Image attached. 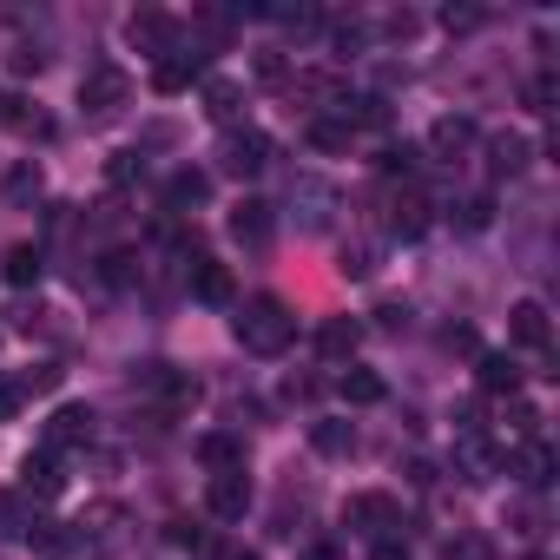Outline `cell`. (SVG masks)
<instances>
[{"label": "cell", "mask_w": 560, "mask_h": 560, "mask_svg": "<svg viewBox=\"0 0 560 560\" xmlns=\"http://www.w3.org/2000/svg\"><path fill=\"white\" fill-rule=\"evenodd\" d=\"M298 560H350V553H343V547H330V540H317V547H304Z\"/></svg>", "instance_id": "7bdbcfd3"}, {"label": "cell", "mask_w": 560, "mask_h": 560, "mask_svg": "<svg viewBox=\"0 0 560 560\" xmlns=\"http://www.w3.org/2000/svg\"><path fill=\"white\" fill-rule=\"evenodd\" d=\"M343 521H350L363 540H396L402 501H396V494H350V501H343Z\"/></svg>", "instance_id": "5b68a950"}, {"label": "cell", "mask_w": 560, "mask_h": 560, "mask_svg": "<svg viewBox=\"0 0 560 560\" xmlns=\"http://www.w3.org/2000/svg\"><path fill=\"white\" fill-rule=\"evenodd\" d=\"M376 237H357V244H343V277H376Z\"/></svg>", "instance_id": "d6a6232c"}, {"label": "cell", "mask_w": 560, "mask_h": 560, "mask_svg": "<svg viewBox=\"0 0 560 560\" xmlns=\"http://www.w3.org/2000/svg\"><path fill=\"white\" fill-rule=\"evenodd\" d=\"M0 126H14V132H54L40 113H27V100H21V93H0Z\"/></svg>", "instance_id": "1f68e13d"}, {"label": "cell", "mask_w": 560, "mask_h": 560, "mask_svg": "<svg viewBox=\"0 0 560 560\" xmlns=\"http://www.w3.org/2000/svg\"><path fill=\"white\" fill-rule=\"evenodd\" d=\"M311 448L330 455V462L357 455V422H343V416H317V422H311Z\"/></svg>", "instance_id": "d6986e66"}, {"label": "cell", "mask_w": 560, "mask_h": 560, "mask_svg": "<svg viewBox=\"0 0 560 560\" xmlns=\"http://www.w3.org/2000/svg\"><path fill=\"white\" fill-rule=\"evenodd\" d=\"M337 389H343V402H357V409H370V402H383V396H389V389H383V376H376V370H357V363L337 376Z\"/></svg>", "instance_id": "d4e9b609"}, {"label": "cell", "mask_w": 560, "mask_h": 560, "mask_svg": "<svg viewBox=\"0 0 560 560\" xmlns=\"http://www.w3.org/2000/svg\"><path fill=\"white\" fill-rule=\"evenodd\" d=\"M501 468H508L521 488H547V481H553V448H547L540 435H527L514 455H501Z\"/></svg>", "instance_id": "4fadbf2b"}, {"label": "cell", "mask_w": 560, "mask_h": 560, "mask_svg": "<svg viewBox=\"0 0 560 560\" xmlns=\"http://www.w3.org/2000/svg\"><path fill=\"white\" fill-rule=\"evenodd\" d=\"M264 165H270V139H264V132H250V126H244V132L231 126V132H224V145H218V172H224V178H257Z\"/></svg>", "instance_id": "8992f818"}, {"label": "cell", "mask_w": 560, "mask_h": 560, "mask_svg": "<svg viewBox=\"0 0 560 560\" xmlns=\"http://www.w3.org/2000/svg\"><path fill=\"white\" fill-rule=\"evenodd\" d=\"M488 218H494V198H468V205H462V224H468V231H481Z\"/></svg>", "instance_id": "f35d334b"}, {"label": "cell", "mask_w": 560, "mask_h": 560, "mask_svg": "<svg viewBox=\"0 0 560 560\" xmlns=\"http://www.w3.org/2000/svg\"><path fill=\"white\" fill-rule=\"evenodd\" d=\"M376 172H383V178H416V172H422V152H416L409 139H396V145L376 152Z\"/></svg>", "instance_id": "f1b7e54d"}, {"label": "cell", "mask_w": 560, "mask_h": 560, "mask_svg": "<svg viewBox=\"0 0 560 560\" xmlns=\"http://www.w3.org/2000/svg\"><path fill=\"white\" fill-rule=\"evenodd\" d=\"M185 284H191L198 304H231V270H224L218 257H205V250L185 257Z\"/></svg>", "instance_id": "30bf717a"}, {"label": "cell", "mask_w": 560, "mask_h": 560, "mask_svg": "<svg viewBox=\"0 0 560 560\" xmlns=\"http://www.w3.org/2000/svg\"><path fill=\"white\" fill-rule=\"evenodd\" d=\"M205 508H211V521H244L250 514V475L237 468V475H211L205 481Z\"/></svg>", "instance_id": "9c48e42d"}, {"label": "cell", "mask_w": 560, "mask_h": 560, "mask_svg": "<svg viewBox=\"0 0 560 560\" xmlns=\"http://www.w3.org/2000/svg\"><path fill=\"white\" fill-rule=\"evenodd\" d=\"M54 383H60V363H34V370H21V376H14V389H21V402H27V396H47Z\"/></svg>", "instance_id": "836d02e7"}, {"label": "cell", "mask_w": 560, "mask_h": 560, "mask_svg": "<svg viewBox=\"0 0 560 560\" xmlns=\"http://www.w3.org/2000/svg\"><path fill=\"white\" fill-rule=\"evenodd\" d=\"M132 106V73L119 67V60H93L86 73H80V113L93 119V126H106V119H119Z\"/></svg>", "instance_id": "3957f363"}, {"label": "cell", "mask_w": 560, "mask_h": 560, "mask_svg": "<svg viewBox=\"0 0 560 560\" xmlns=\"http://www.w3.org/2000/svg\"><path fill=\"white\" fill-rule=\"evenodd\" d=\"M40 244H14L8 250V264H0V270H8V284H40Z\"/></svg>", "instance_id": "4dcf8cb0"}, {"label": "cell", "mask_w": 560, "mask_h": 560, "mask_svg": "<svg viewBox=\"0 0 560 560\" xmlns=\"http://www.w3.org/2000/svg\"><path fill=\"white\" fill-rule=\"evenodd\" d=\"M93 429H100V416L86 409V402H67V409H54V422H47V435H40V455H67V448H86L93 442Z\"/></svg>", "instance_id": "52a82bcc"}, {"label": "cell", "mask_w": 560, "mask_h": 560, "mask_svg": "<svg viewBox=\"0 0 560 560\" xmlns=\"http://www.w3.org/2000/svg\"><path fill=\"white\" fill-rule=\"evenodd\" d=\"M21 416V389H14V376H0V422H14Z\"/></svg>", "instance_id": "ab89813d"}, {"label": "cell", "mask_w": 560, "mask_h": 560, "mask_svg": "<svg viewBox=\"0 0 560 560\" xmlns=\"http://www.w3.org/2000/svg\"><path fill=\"white\" fill-rule=\"evenodd\" d=\"M475 383H481L488 396H514V389H521V370H514V357H501V350H488V357L475 363Z\"/></svg>", "instance_id": "603a6c76"}, {"label": "cell", "mask_w": 560, "mask_h": 560, "mask_svg": "<svg viewBox=\"0 0 560 560\" xmlns=\"http://www.w3.org/2000/svg\"><path fill=\"white\" fill-rule=\"evenodd\" d=\"M291 211H298V224L304 231H324L330 224V211H337V185H324V178H291Z\"/></svg>", "instance_id": "ba28073f"}, {"label": "cell", "mask_w": 560, "mask_h": 560, "mask_svg": "<svg viewBox=\"0 0 560 560\" xmlns=\"http://www.w3.org/2000/svg\"><path fill=\"white\" fill-rule=\"evenodd\" d=\"M422 224H429V205H422L416 191L389 198V231H396V237H422Z\"/></svg>", "instance_id": "83f0119b"}, {"label": "cell", "mask_w": 560, "mask_h": 560, "mask_svg": "<svg viewBox=\"0 0 560 560\" xmlns=\"http://www.w3.org/2000/svg\"><path fill=\"white\" fill-rule=\"evenodd\" d=\"M40 191H47L40 165H34V159H21V165L8 172V205H40Z\"/></svg>", "instance_id": "f546056e"}, {"label": "cell", "mask_w": 560, "mask_h": 560, "mask_svg": "<svg viewBox=\"0 0 560 560\" xmlns=\"http://www.w3.org/2000/svg\"><path fill=\"white\" fill-rule=\"evenodd\" d=\"M455 475H462L468 488L494 481V475H501V448H494V442H481V429H475V435H462V442H455Z\"/></svg>", "instance_id": "7c38bea8"}, {"label": "cell", "mask_w": 560, "mask_h": 560, "mask_svg": "<svg viewBox=\"0 0 560 560\" xmlns=\"http://www.w3.org/2000/svg\"><path fill=\"white\" fill-rule=\"evenodd\" d=\"M211 198V172H198V165H178L172 178H165V211H198Z\"/></svg>", "instance_id": "ac0fdd59"}, {"label": "cell", "mask_w": 560, "mask_h": 560, "mask_svg": "<svg viewBox=\"0 0 560 560\" xmlns=\"http://www.w3.org/2000/svg\"><path fill=\"white\" fill-rule=\"evenodd\" d=\"M211 67V47L205 40H178L165 60H152V93H185L191 80H205Z\"/></svg>", "instance_id": "277c9868"}, {"label": "cell", "mask_w": 560, "mask_h": 560, "mask_svg": "<svg viewBox=\"0 0 560 560\" xmlns=\"http://www.w3.org/2000/svg\"><path fill=\"white\" fill-rule=\"evenodd\" d=\"M481 21H488L481 8H448V14H442V27H448V34H475Z\"/></svg>", "instance_id": "d590c367"}, {"label": "cell", "mask_w": 560, "mask_h": 560, "mask_svg": "<svg viewBox=\"0 0 560 560\" xmlns=\"http://www.w3.org/2000/svg\"><path fill=\"white\" fill-rule=\"evenodd\" d=\"M231 337L250 350V357H284L291 337H298V317L284 298H244L237 317H231Z\"/></svg>", "instance_id": "6da1fadb"}, {"label": "cell", "mask_w": 560, "mask_h": 560, "mask_svg": "<svg viewBox=\"0 0 560 560\" xmlns=\"http://www.w3.org/2000/svg\"><path fill=\"white\" fill-rule=\"evenodd\" d=\"M370 560H409V547H402V540H376Z\"/></svg>", "instance_id": "b9f144b4"}, {"label": "cell", "mask_w": 560, "mask_h": 560, "mask_svg": "<svg viewBox=\"0 0 560 560\" xmlns=\"http://www.w3.org/2000/svg\"><path fill=\"white\" fill-rule=\"evenodd\" d=\"M304 139H311L317 152H350V139H357V132H350V119H343V113H337V119H324V113H317V119L304 126Z\"/></svg>", "instance_id": "4316f807"}, {"label": "cell", "mask_w": 560, "mask_h": 560, "mask_svg": "<svg viewBox=\"0 0 560 560\" xmlns=\"http://www.w3.org/2000/svg\"><path fill=\"white\" fill-rule=\"evenodd\" d=\"M475 139H481V132H475V119H468V113H442V119L429 126V152H435V159H448V165H455V159H468V152H475Z\"/></svg>", "instance_id": "8fae6325"}, {"label": "cell", "mask_w": 560, "mask_h": 560, "mask_svg": "<svg viewBox=\"0 0 560 560\" xmlns=\"http://www.w3.org/2000/svg\"><path fill=\"white\" fill-rule=\"evenodd\" d=\"M376 317H383V330H409V311H402V304H383Z\"/></svg>", "instance_id": "60d3db41"}, {"label": "cell", "mask_w": 560, "mask_h": 560, "mask_svg": "<svg viewBox=\"0 0 560 560\" xmlns=\"http://www.w3.org/2000/svg\"><path fill=\"white\" fill-rule=\"evenodd\" d=\"M8 67H14V73H40V67H47V54H40V47H14V54H8Z\"/></svg>", "instance_id": "74e56055"}, {"label": "cell", "mask_w": 560, "mask_h": 560, "mask_svg": "<svg viewBox=\"0 0 560 560\" xmlns=\"http://www.w3.org/2000/svg\"><path fill=\"white\" fill-rule=\"evenodd\" d=\"M237 113H244V86H237V80H205V119H218V126L231 132Z\"/></svg>", "instance_id": "44dd1931"}, {"label": "cell", "mask_w": 560, "mask_h": 560, "mask_svg": "<svg viewBox=\"0 0 560 560\" xmlns=\"http://www.w3.org/2000/svg\"><path fill=\"white\" fill-rule=\"evenodd\" d=\"M34 508H27V494H14V488H0V540H14V534H34Z\"/></svg>", "instance_id": "484cf974"}, {"label": "cell", "mask_w": 560, "mask_h": 560, "mask_svg": "<svg viewBox=\"0 0 560 560\" xmlns=\"http://www.w3.org/2000/svg\"><path fill=\"white\" fill-rule=\"evenodd\" d=\"M21 488H27L34 501H54V494H60V462H54V455H27V462H21Z\"/></svg>", "instance_id": "cb8c5ba5"}, {"label": "cell", "mask_w": 560, "mask_h": 560, "mask_svg": "<svg viewBox=\"0 0 560 560\" xmlns=\"http://www.w3.org/2000/svg\"><path fill=\"white\" fill-rule=\"evenodd\" d=\"M132 396L152 409V416H191L198 409V376L191 370H178V363H139L132 370Z\"/></svg>", "instance_id": "7a4b0ae2"}, {"label": "cell", "mask_w": 560, "mask_h": 560, "mask_svg": "<svg viewBox=\"0 0 560 560\" xmlns=\"http://www.w3.org/2000/svg\"><path fill=\"white\" fill-rule=\"evenodd\" d=\"M508 337L521 343V350H534V357H547V343H553V324H547V311L527 298V304H514L508 311Z\"/></svg>", "instance_id": "2e32d148"}, {"label": "cell", "mask_w": 560, "mask_h": 560, "mask_svg": "<svg viewBox=\"0 0 560 560\" xmlns=\"http://www.w3.org/2000/svg\"><path fill=\"white\" fill-rule=\"evenodd\" d=\"M270 231H277V218H270L264 198H237V205H231V237H237L244 250H264Z\"/></svg>", "instance_id": "9a60e30c"}, {"label": "cell", "mask_w": 560, "mask_h": 560, "mask_svg": "<svg viewBox=\"0 0 560 560\" xmlns=\"http://www.w3.org/2000/svg\"><path fill=\"white\" fill-rule=\"evenodd\" d=\"M357 343H363V324H357V317H330V324L317 330V350H324L330 363H350Z\"/></svg>", "instance_id": "7402d4cb"}, {"label": "cell", "mask_w": 560, "mask_h": 560, "mask_svg": "<svg viewBox=\"0 0 560 560\" xmlns=\"http://www.w3.org/2000/svg\"><path fill=\"white\" fill-rule=\"evenodd\" d=\"M126 40H132L139 54L165 60V54L178 47V21H172V14H132V21H126Z\"/></svg>", "instance_id": "5bb4252c"}, {"label": "cell", "mask_w": 560, "mask_h": 560, "mask_svg": "<svg viewBox=\"0 0 560 560\" xmlns=\"http://www.w3.org/2000/svg\"><path fill=\"white\" fill-rule=\"evenodd\" d=\"M244 455H250V448H244V435H237V429H211V435H198V462H205L211 475H237V468H244Z\"/></svg>", "instance_id": "e0dca14e"}, {"label": "cell", "mask_w": 560, "mask_h": 560, "mask_svg": "<svg viewBox=\"0 0 560 560\" xmlns=\"http://www.w3.org/2000/svg\"><path fill=\"white\" fill-rule=\"evenodd\" d=\"M527 560H547V553H527Z\"/></svg>", "instance_id": "ee69618b"}, {"label": "cell", "mask_w": 560, "mask_h": 560, "mask_svg": "<svg viewBox=\"0 0 560 560\" xmlns=\"http://www.w3.org/2000/svg\"><path fill=\"white\" fill-rule=\"evenodd\" d=\"M132 178H145V152H119L113 159V185H132Z\"/></svg>", "instance_id": "8d00e7d4"}, {"label": "cell", "mask_w": 560, "mask_h": 560, "mask_svg": "<svg viewBox=\"0 0 560 560\" xmlns=\"http://www.w3.org/2000/svg\"><path fill=\"white\" fill-rule=\"evenodd\" d=\"M442 560H494V540H488V534H455V540L442 547Z\"/></svg>", "instance_id": "e575fe53"}, {"label": "cell", "mask_w": 560, "mask_h": 560, "mask_svg": "<svg viewBox=\"0 0 560 560\" xmlns=\"http://www.w3.org/2000/svg\"><path fill=\"white\" fill-rule=\"evenodd\" d=\"M527 159H534V152H527L521 132H494V139H488V172H494V178H521Z\"/></svg>", "instance_id": "ffe728a7"}]
</instances>
